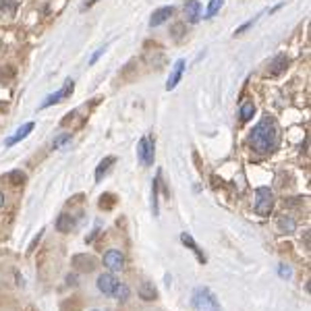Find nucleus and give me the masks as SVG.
<instances>
[{"instance_id":"393cba45","label":"nucleus","mask_w":311,"mask_h":311,"mask_svg":"<svg viewBox=\"0 0 311 311\" xmlns=\"http://www.w3.org/2000/svg\"><path fill=\"white\" fill-rule=\"evenodd\" d=\"M183 31H185V25H183V23H177V25L173 27V36H175V40H181Z\"/></svg>"},{"instance_id":"20e7f679","label":"nucleus","mask_w":311,"mask_h":311,"mask_svg":"<svg viewBox=\"0 0 311 311\" xmlns=\"http://www.w3.org/2000/svg\"><path fill=\"white\" fill-rule=\"evenodd\" d=\"M153 139L149 135L139 139V145H137V158L143 166H151L153 164Z\"/></svg>"},{"instance_id":"c85d7f7f","label":"nucleus","mask_w":311,"mask_h":311,"mask_svg":"<svg viewBox=\"0 0 311 311\" xmlns=\"http://www.w3.org/2000/svg\"><path fill=\"white\" fill-rule=\"evenodd\" d=\"M3 206H5V195L0 193V208H3Z\"/></svg>"},{"instance_id":"6e6552de","label":"nucleus","mask_w":311,"mask_h":311,"mask_svg":"<svg viewBox=\"0 0 311 311\" xmlns=\"http://www.w3.org/2000/svg\"><path fill=\"white\" fill-rule=\"evenodd\" d=\"M185 17H187V21H189V23H197L201 19V3H199V0H187Z\"/></svg>"},{"instance_id":"ddd939ff","label":"nucleus","mask_w":311,"mask_h":311,"mask_svg":"<svg viewBox=\"0 0 311 311\" xmlns=\"http://www.w3.org/2000/svg\"><path fill=\"white\" fill-rule=\"evenodd\" d=\"M31 131H34V122H25L23 127H19V129H17V133H15L13 137H9V139H7V147H11V145H15L17 141H21V139H25Z\"/></svg>"},{"instance_id":"423d86ee","label":"nucleus","mask_w":311,"mask_h":311,"mask_svg":"<svg viewBox=\"0 0 311 311\" xmlns=\"http://www.w3.org/2000/svg\"><path fill=\"white\" fill-rule=\"evenodd\" d=\"M73 266L77 272H93L96 270V259H93L91 255H75L73 257Z\"/></svg>"},{"instance_id":"f03ea898","label":"nucleus","mask_w":311,"mask_h":311,"mask_svg":"<svg viewBox=\"0 0 311 311\" xmlns=\"http://www.w3.org/2000/svg\"><path fill=\"white\" fill-rule=\"evenodd\" d=\"M193 305L197 311H220V305H218V299L214 297V292L206 286H201L193 292Z\"/></svg>"},{"instance_id":"9d476101","label":"nucleus","mask_w":311,"mask_h":311,"mask_svg":"<svg viewBox=\"0 0 311 311\" xmlns=\"http://www.w3.org/2000/svg\"><path fill=\"white\" fill-rule=\"evenodd\" d=\"M175 15V9L173 7H162V9H158L153 15H151V19H149V27H158V25H162L164 21H168L170 17Z\"/></svg>"},{"instance_id":"aec40b11","label":"nucleus","mask_w":311,"mask_h":311,"mask_svg":"<svg viewBox=\"0 0 311 311\" xmlns=\"http://www.w3.org/2000/svg\"><path fill=\"white\" fill-rule=\"evenodd\" d=\"M253 112H255L253 102H245V104L241 106V120H243V122L251 120V118H253Z\"/></svg>"},{"instance_id":"7ed1b4c3","label":"nucleus","mask_w":311,"mask_h":311,"mask_svg":"<svg viewBox=\"0 0 311 311\" xmlns=\"http://www.w3.org/2000/svg\"><path fill=\"white\" fill-rule=\"evenodd\" d=\"M274 208V193L270 191V187H257L255 189V214L257 216H270Z\"/></svg>"},{"instance_id":"a878e982","label":"nucleus","mask_w":311,"mask_h":311,"mask_svg":"<svg viewBox=\"0 0 311 311\" xmlns=\"http://www.w3.org/2000/svg\"><path fill=\"white\" fill-rule=\"evenodd\" d=\"M278 274L282 276V278H290V276H292V272H290V268H288V266H280Z\"/></svg>"},{"instance_id":"7c9ffc66","label":"nucleus","mask_w":311,"mask_h":311,"mask_svg":"<svg viewBox=\"0 0 311 311\" xmlns=\"http://www.w3.org/2000/svg\"><path fill=\"white\" fill-rule=\"evenodd\" d=\"M93 311H98V309H93Z\"/></svg>"},{"instance_id":"4be33fe9","label":"nucleus","mask_w":311,"mask_h":311,"mask_svg":"<svg viewBox=\"0 0 311 311\" xmlns=\"http://www.w3.org/2000/svg\"><path fill=\"white\" fill-rule=\"evenodd\" d=\"M224 5V0H210V5H208V11H206V19H212L214 15L220 11V7Z\"/></svg>"},{"instance_id":"dca6fc26","label":"nucleus","mask_w":311,"mask_h":311,"mask_svg":"<svg viewBox=\"0 0 311 311\" xmlns=\"http://www.w3.org/2000/svg\"><path fill=\"white\" fill-rule=\"evenodd\" d=\"M116 162V158L114 156H108V158H104L102 162H100V166L96 168V183H100L102 179H104V175L108 173V170H110V166Z\"/></svg>"},{"instance_id":"5701e85b","label":"nucleus","mask_w":311,"mask_h":311,"mask_svg":"<svg viewBox=\"0 0 311 311\" xmlns=\"http://www.w3.org/2000/svg\"><path fill=\"white\" fill-rule=\"evenodd\" d=\"M9 181H11L13 185H23V183H25V175L21 173V170H13V173L9 175Z\"/></svg>"},{"instance_id":"39448f33","label":"nucleus","mask_w":311,"mask_h":311,"mask_svg":"<svg viewBox=\"0 0 311 311\" xmlns=\"http://www.w3.org/2000/svg\"><path fill=\"white\" fill-rule=\"evenodd\" d=\"M104 266L108 270H122L124 268V255L120 251H116V249H110V251H106L104 255Z\"/></svg>"},{"instance_id":"2eb2a0df","label":"nucleus","mask_w":311,"mask_h":311,"mask_svg":"<svg viewBox=\"0 0 311 311\" xmlns=\"http://www.w3.org/2000/svg\"><path fill=\"white\" fill-rule=\"evenodd\" d=\"M181 241H183V243H185V245H187V247H189V249H191V251H193V253H195V255L199 257V261H201V263H204V261H206L204 253H201V249L197 247V243L193 241V237L189 235V232H183V235H181Z\"/></svg>"},{"instance_id":"1a4fd4ad","label":"nucleus","mask_w":311,"mask_h":311,"mask_svg":"<svg viewBox=\"0 0 311 311\" xmlns=\"http://www.w3.org/2000/svg\"><path fill=\"white\" fill-rule=\"evenodd\" d=\"M116 284H118V280H116L114 274H102V276L98 278V288H100V292H104V294H112L114 288H116Z\"/></svg>"},{"instance_id":"4468645a","label":"nucleus","mask_w":311,"mask_h":311,"mask_svg":"<svg viewBox=\"0 0 311 311\" xmlns=\"http://www.w3.org/2000/svg\"><path fill=\"white\" fill-rule=\"evenodd\" d=\"M137 292H139V297H141L143 301H153V299H158V290L153 288L151 282H141V284H139V288H137Z\"/></svg>"},{"instance_id":"a211bd4d","label":"nucleus","mask_w":311,"mask_h":311,"mask_svg":"<svg viewBox=\"0 0 311 311\" xmlns=\"http://www.w3.org/2000/svg\"><path fill=\"white\" fill-rule=\"evenodd\" d=\"M294 228H297V224H294V220L290 216H280L278 218V230L280 232H294Z\"/></svg>"},{"instance_id":"f8f14e48","label":"nucleus","mask_w":311,"mask_h":311,"mask_svg":"<svg viewBox=\"0 0 311 311\" xmlns=\"http://www.w3.org/2000/svg\"><path fill=\"white\" fill-rule=\"evenodd\" d=\"M286 65H288V58H286V54H278V56L270 62L268 75H270V77H278L280 73H284V71H286Z\"/></svg>"},{"instance_id":"412c9836","label":"nucleus","mask_w":311,"mask_h":311,"mask_svg":"<svg viewBox=\"0 0 311 311\" xmlns=\"http://www.w3.org/2000/svg\"><path fill=\"white\" fill-rule=\"evenodd\" d=\"M112 294H114V297H116L118 301H127V299H129V294H131V290H129L127 284H120V282H118Z\"/></svg>"},{"instance_id":"f257e3e1","label":"nucleus","mask_w":311,"mask_h":311,"mask_svg":"<svg viewBox=\"0 0 311 311\" xmlns=\"http://www.w3.org/2000/svg\"><path fill=\"white\" fill-rule=\"evenodd\" d=\"M249 145L257 153H270L278 145V124L272 116H263L249 135Z\"/></svg>"},{"instance_id":"b1692460","label":"nucleus","mask_w":311,"mask_h":311,"mask_svg":"<svg viewBox=\"0 0 311 311\" xmlns=\"http://www.w3.org/2000/svg\"><path fill=\"white\" fill-rule=\"evenodd\" d=\"M112 206H114V195H102L100 208H102V210H110Z\"/></svg>"},{"instance_id":"f3484780","label":"nucleus","mask_w":311,"mask_h":311,"mask_svg":"<svg viewBox=\"0 0 311 311\" xmlns=\"http://www.w3.org/2000/svg\"><path fill=\"white\" fill-rule=\"evenodd\" d=\"M73 226H75V222H73V218L69 214H60L58 216V220H56V230L58 232H71Z\"/></svg>"},{"instance_id":"0eeeda50","label":"nucleus","mask_w":311,"mask_h":311,"mask_svg":"<svg viewBox=\"0 0 311 311\" xmlns=\"http://www.w3.org/2000/svg\"><path fill=\"white\" fill-rule=\"evenodd\" d=\"M73 81L69 79L67 83H65V87H62V89H58L56 93H52V96H48V98H46V102L42 104V108H48V106H52V104H56V102H60L62 98H67V96H71V93H73Z\"/></svg>"},{"instance_id":"9b49d317","label":"nucleus","mask_w":311,"mask_h":311,"mask_svg":"<svg viewBox=\"0 0 311 311\" xmlns=\"http://www.w3.org/2000/svg\"><path fill=\"white\" fill-rule=\"evenodd\" d=\"M183 71H185V60L181 58V60L175 62V69H173V73H170L168 81H166V89H168V91H170V89H175V87L179 85L181 77H183Z\"/></svg>"},{"instance_id":"bb28decb","label":"nucleus","mask_w":311,"mask_h":311,"mask_svg":"<svg viewBox=\"0 0 311 311\" xmlns=\"http://www.w3.org/2000/svg\"><path fill=\"white\" fill-rule=\"evenodd\" d=\"M67 282H69V284H77V276H75V274H69V276H67Z\"/></svg>"},{"instance_id":"c756f323","label":"nucleus","mask_w":311,"mask_h":311,"mask_svg":"<svg viewBox=\"0 0 311 311\" xmlns=\"http://www.w3.org/2000/svg\"><path fill=\"white\" fill-rule=\"evenodd\" d=\"M98 3V0H89V3H87V7H91V5H96Z\"/></svg>"},{"instance_id":"6ab92c4d","label":"nucleus","mask_w":311,"mask_h":311,"mask_svg":"<svg viewBox=\"0 0 311 311\" xmlns=\"http://www.w3.org/2000/svg\"><path fill=\"white\" fill-rule=\"evenodd\" d=\"M160 177H162V173L158 170V175H156V181H153V193H151V212H153V216H158V185H160Z\"/></svg>"},{"instance_id":"cd10ccee","label":"nucleus","mask_w":311,"mask_h":311,"mask_svg":"<svg viewBox=\"0 0 311 311\" xmlns=\"http://www.w3.org/2000/svg\"><path fill=\"white\" fill-rule=\"evenodd\" d=\"M102 52H104V48H102V50H98V52H96V54H93V58H91V62H96V60H98V58H100V54H102Z\"/></svg>"}]
</instances>
